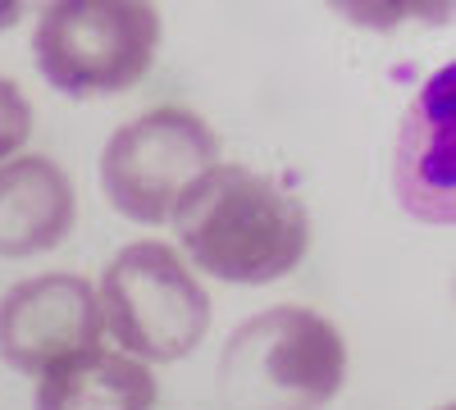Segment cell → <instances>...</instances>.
<instances>
[{"label":"cell","mask_w":456,"mask_h":410,"mask_svg":"<svg viewBox=\"0 0 456 410\" xmlns=\"http://www.w3.org/2000/svg\"><path fill=\"white\" fill-rule=\"evenodd\" d=\"M32 137V105L19 83L0 78V160H14Z\"/></svg>","instance_id":"cell-10"},{"label":"cell","mask_w":456,"mask_h":410,"mask_svg":"<svg viewBox=\"0 0 456 410\" xmlns=\"http://www.w3.org/2000/svg\"><path fill=\"white\" fill-rule=\"evenodd\" d=\"M96 306L101 328L142 365L192 356L210 328V296L169 242L124 246L101 274Z\"/></svg>","instance_id":"cell-3"},{"label":"cell","mask_w":456,"mask_h":410,"mask_svg":"<svg viewBox=\"0 0 456 410\" xmlns=\"http://www.w3.org/2000/svg\"><path fill=\"white\" fill-rule=\"evenodd\" d=\"M397 188L406 210L452 223V68L425 87L415 109H406Z\"/></svg>","instance_id":"cell-8"},{"label":"cell","mask_w":456,"mask_h":410,"mask_svg":"<svg viewBox=\"0 0 456 410\" xmlns=\"http://www.w3.org/2000/svg\"><path fill=\"white\" fill-rule=\"evenodd\" d=\"M174 233L210 278L265 287L311 251V214L288 188L242 165H215L174 210Z\"/></svg>","instance_id":"cell-1"},{"label":"cell","mask_w":456,"mask_h":410,"mask_svg":"<svg viewBox=\"0 0 456 410\" xmlns=\"http://www.w3.org/2000/svg\"><path fill=\"white\" fill-rule=\"evenodd\" d=\"M342 379L347 342L306 306L251 315L219 356V397L233 410H324Z\"/></svg>","instance_id":"cell-2"},{"label":"cell","mask_w":456,"mask_h":410,"mask_svg":"<svg viewBox=\"0 0 456 410\" xmlns=\"http://www.w3.org/2000/svg\"><path fill=\"white\" fill-rule=\"evenodd\" d=\"M78 219L73 178L51 156L0 160V255L28 260L55 251Z\"/></svg>","instance_id":"cell-7"},{"label":"cell","mask_w":456,"mask_h":410,"mask_svg":"<svg viewBox=\"0 0 456 410\" xmlns=\"http://www.w3.org/2000/svg\"><path fill=\"white\" fill-rule=\"evenodd\" d=\"M219 165L215 128L187 105H156L124 124L101 151V188L133 223H165Z\"/></svg>","instance_id":"cell-5"},{"label":"cell","mask_w":456,"mask_h":410,"mask_svg":"<svg viewBox=\"0 0 456 410\" xmlns=\"http://www.w3.org/2000/svg\"><path fill=\"white\" fill-rule=\"evenodd\" d=\"M443 410H452V406H443Z\"/></svg>","instance_id":"cell-11"},{"label":"cell","mask_w":456,"mask_h":410,"mask_svg":"<svg viewBox=\"0 0 456 410\" xmlns=\"http://www.w3.org/2000/svg\"><path fill=\"white\" fill-rule=\"evenodd\" d=\"M160 397L156 374L110 347H92L37 383V410H151Z\"/></svg>","instance_id":"cell-9"},{"label":"cell","mask_w":456,"mask_h":410,"mask_svg":"<svg viewBox=\"0 0 456 410\" xmlns=\"http://www.w3.org/2000/svg\"><path fill=\"white\" fill-rule=\"evenodd\" d=\"M160 51V10L137 0H60L32 32L37 73L64 96H114L146 78Z\"/></svg>","instance_id":"cell-4"},{"label":"cell","mask_w":456,"mask_h":410,"mask_svg":"<svg viewBox=\"0 0 456 410\" xmlns=\"http://www.w3.org/2000/svg\"><path fill=\"white\" fill-rule=\"evenodd\" d=\"M101 347L96 287L83 274H37L0 296V360L19 374H37Z\"/></svg>","instance_id":"cell-6"}]
</instances>
